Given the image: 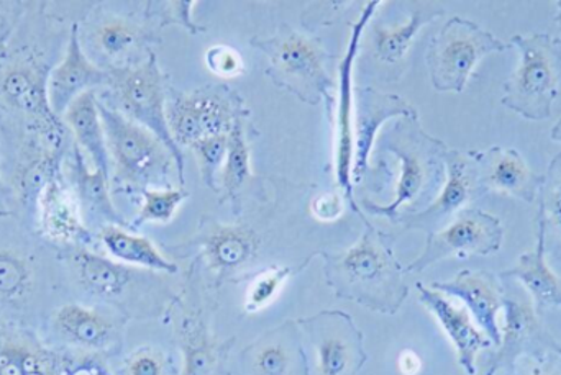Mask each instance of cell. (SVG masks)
Listing matches in <instances>:
<instances>
[{
	"label": "cell",
	"mask_w": 561,
	"mask_h": 375,
	"mask_svg": "<svg viewBox=\"0 0 561 375\" xmlns=\"http://www.w3.org/2000/svg\"><path fill=\"white\" fill-rule=\"evenodd\" d=\"M243 360L252 375H309V364L293 321L263 335L247 348Z\"/></svg>",
	"instance_id": "603a6c76"
},
{
	"label": "cell",
	"mask_w": 561,
	"mask_h": 375,
	"mask_svg": "<svg viewBox=\"0 0 561 375\" xmlns=\"http://www.w3.org/2000/svg\"><path fill=\"white\" fill-rule=\"evenodd\" d=\"M2 92L10 104L39 120L55 118L48 104L46 89L28 69H10L2 79ZM58 118V117H56Z\"/></svg>",
	"instance_id": "4dcf8cb0"
},
{
	"label": "cell",
	"mask_w": 561,
	"mask_h": 375,
	"mask_svg": "<svg viewBox=\"0 0 561 375\" xmlns=\"http://www.w3.org/2000/svg\"><path fill=\"white\" fill-rule=\"evenodd\" d=\"M419 301L437 318L442 330L457 351L458 364L467 375H477V358L490 348L491 340L478 328L467 307L455 304L454 298L417 282Z\"/></svg>",
	"instance_id": "e0dca14e"
},
{
	"label": "cell",
	"mask_w": 561,
	"mask_h": 375,
	"mask_svg": "<svg viewBox=\"0 0 561 375\" xmlns=\"http://www.w3.org/2000/svg\"><path fill=\"white\" fill-rule=\"evenodd\" d=\"M503 281L504 327L496 356L490 361L486 375H517V364L527 358H540L561 351V344L543 327L536 305L514 281Z\"/></svg>",
	"instance_id": "9c48e42d"
},
{
	"label": "cell",
	"mask_w": 561,
	"mask_h": 375,
	"mask_svg": "<svg viewBox=\"0 0 561 375\" xmlns=\"http://www.w3.org/2000/svg\"><path fill=\"white\" fill-rule=\"evenodd\" d=\"M445 9L435 2H412L404 19L391 23H376L369 35V52L379 65L398 68L402 65L415 36L427 23L440 19Z\"/></svg>",
	"instance_id": "ffe728a7"
},
{
	"label": "cell",
	"mask_w": 561,
	"mask_h": 375,
	"mask_svg": "<svg viewBox=\"0 0 561 375\" xmlns=\"http://www.w3.org/2000/svg\"><path fill=\"white\" fill-rule=\"evenodd\" d=\"M556 22H557V25H559L560 33H561V0H560V2H557Z\"/></svg>",
	"instance_id": "7dc6e473"
},
{
	"label": "cell",
	"mask_w": 561,
	"mask_h": 375,
	"mask_svg": "<svg viewBox=\"0 0 561 375\" xmlns=\"http://www.w3.org/2000/svg\"><path fill=\"white\" fill-rule=\"evenodd\" d=\"M194 153L199 160L201 176L207 186L216 190L214 184L217 183V174L220 167L226 163L227 150H229V134H217V137H207L194 143Z\"/></svg>",
	"instance_id": "8d00e7d4"
},
{
	"label": "cell",
	"mask_w": 561,
	"mask_h": 375,
	"mask_svg": "<svg viewBox=\"0 0 561 375\" xmlns=\"http://www.w3.org/2000/svg\"><path fill=\"white\" fill-rule=\"evenodd\" d=\"M252 177V163H250V148L247 143L245 128H243V114L233 121L229 133V150L226 163L220 169V187L224 196L236 197Z\"/></svg>",
	"instance_id": "d6a6232c"
},
{
	"label": "cell",
	"mask_w": 561,
	"mask_h": 375,
	"mask_svg": "<svg viewBox=\"0 0 561 375\" xmlns=\"http://www.w3.org/2000/svg\"><path fill=\"white\" fill-rule=\"evenodd\" d=\"M546 225L537 216V246L524 253L513 269L500 274L504 281H517L533 298L536 310L561 307V276L547 262Z\"/></svg>",
	"instance_id": "484cf974"
},
{
	"label": "cell",
	"mask_w": 561,
	"mask_h": 375,
	"mask_svg": "<svg viewBox=\"0 0 561 375\" xmlns=\"http://www.w3.org/2000/svg\"><path fill=\"white\" fill-rule=\"evenodd\" d=\"M108 161L118 186L130 192L171 189L176 160L167 144L117 108L99 102Z\"/></svg>",
	"instance_id": "3957f363"
},
{
	"label": "cell",
	"mask_w": 561,
	"mask_h": 375,
	"mask_svg": "<svg viewBox=\"0 0 561 375\" xmlns=\"http://www.w3.org/2000/svg\"><path fill=\"white\" fill-rule=\"evenodd\" d=\"M523 375H561V351L540 358H527L524 360Z\"/></svg>",
	"instance_id": "7bdbcfd3"
},
{
	"label": "cell",
	"mask_w": 561,
	"mask_h": 375,
	"mask_svg": "<svg viewBox=\"0 0 561 375\" xmlns=\"http://www.w3.org/2000/svg\"><path fill=\"white\" fill-rule=\"evenodd\" d=\"M62 121L75 134L79 150L91 157L94 169L111 176V161L95 92L88 91L79 95L62 115Z\"/></svg>",
	"instance_id": "83f0119b"
},
{
	"label": "cell",
	"mask_w": 561,
	"mask_h": 375,
	"mask_svg": "<svg viewBox=\"0 0 561 375\" xmlns=\"http://www.w3.org/2000/svg\"><path fill=\"white\" fill-rule=\"evenodd\" d=\"M206 65L210 72L222 79L237 78L245 71L242 55L229 45H216L207 49Z\"/></svg>",
	"instance_id": "f35d334b"
},
{
	"label": "cell",
	"mask_w": 561,
	"mask_h": 375,
	"mask_svg": "<svg viewBox=\"0 0 561 375\" xmlns=\"http://www.w3.org/2000/svg\"><path fill=\"white\" fill-rule=\"evenodd\" d=\"M550 138L561 144V117L557 120V124L553 125L552 131H550Z\"/></svg>",
	"instance_id": "bcb514c9"
},
{
	"label": "cell",
	"mask_w": 561,
	"mask_h": 375,
	"mask_svg": "<svg viewBox=\"0 0 561 375\" xmlns=\"http://www.w3.org/2000/svg\"><path fill=\"white\" fill-rule=\"evenodd\" d=\"M72 183H75L76 203L81 212L82 222L98 223L104 226H127L124 216L115 209L111 197V176L98 169H89L84 153L78 144L72 148ZM88 226V225H85Z\"/></svg>",
	"instance_id": "d4e9b609"
},
{
	"label": "cell",
	"mask_w": 561,
	"mask_h": 375,
	"mask_svg": "<svg viewBox=\"0 0 561 375\" xmlns=\"http://www.w3.org/2000/svg\"><path fill=\"white\" fill-rule=\"evenodd\" d=\"M381 2L366 3L359 19L353 23L348 48L339 66V92H336L335 108V176L336 184L343 192V199L348 202L353 212L363 216L355 196H353V69L355 59L362 48L363 35L369 20L376 15Z\"/></svg>",
	"instance_id": "4fadbf2b"
},
{
	"label": "cell",
	"mask_w": 561,
	"mask_h": 375,
	"mask_svg": "<svg viewBox=\"0 0 561 375\" xmlns=\"http://www.w3.org/2000/svg\"><path fill=\"white\" fill-rule=\"evenodd\" d=\"M196 2H164L157 3V15L161 16L160 25H176L183 26L190 33L206 32L204 26L197 25L193 19V9Z\"/></svg>",
	"instance_id": "ab89813d"
},
{
	"label": "cell",
	"mask_w": 561,
	"mask_h": 375,
	"mask_svg": "<svg viewBox=\"0 0 561 375\" xmlns=\"http://www.w3.org/2000/svg\"><path fill=\"white\" fill-rule=\"evenodd\" d=\"M39 228L46 238L62 245L92 242V233L82 222L76 199L69 196L61 176L56 173L38 197Z\"/></svg>",
	"instance_id": "cb8c5ba5"
},
{
	"label": "cell",
	"mask_w": 561,
	"mask_h": 375,
	"mask_svg": "<svg viewBox=\"0 0 561 375\" xmlns=\"http://www.w3.org/2000/svg\"><path fill=\"white\" fill-rule=\"evenodd\" d=\"M99 238L108 255L122 265L168 276L178 274L180 271L176 262L164 258L150 239L128 233L124 226H104L99 230Z\"/></svg>",
	"instance_id": "f1b7e54d"
},
{
	"label": "cell",
	"mask_w": 561,
	"mask_h": 375,
	"mask_svg": "<svg viewBox=\"0 0 561 375\" xmlns=\"http://www.w3.org/2000/svg\"><path fill=\"white\" fill-rule=\"evenodd\" d=\"M69 265L78 278L79 285L88 294L115 304L124 301L138 285L147 288L153 285L151 282L160 281V278L150 274V271L112 261L81 246L69 255Z\"/></svg>",
	"instance_id": "9a60e30c"
},
{
	"label": "cell",
	"mask_w": 561,
	"mask_h": 375,
	"mask_svg": "<svg viewBox=\"0 0 561 375\" xmlns=\"http://www.w3.org/2000/svg\"><path fill=\"white\" fill-rule=\"evenodd\" d=\"M539 219L546 225V239H550L552 256L561 265V153L549 166V173L543 177L540 189Z\"/></svg>",
	"instance_id": "1f68e13d"
},
{
	"label": "cell",
	"mask_w": 561,
	"mask_h": 375,
	"mask_svg": "<svg viewBox=\"0 0 561 375\" xmlns=\"http://www.w3.org/2000/svg\"><path fill=\"white\" fill-rule=\"evenodd\" d=\"M510 48L473 20L451 16L428 42L425 61L432 85L438 92L461 94L481 59Z\"/></svg>",
	"instance_id": "8992f818"
},
{
	"label": "cell",
	"mask_w": 561,
	"mask_h": 375,
	"mask_svg": "<svg viewBox=\"0 0 561 375\" xmlns=\"http://www.w3.org/2000/svg\"><path fill=\"white\" fill-rule=\"evenodd\" d=\"M484 190L481 183L480 166L473 151L448 148L445 153V183L431 206L417 213L399 216L398 222L408 230L437 232L451 222L455 216L470 209L474 200L480 199Z\"/></svg>",
	"instance_id": "7c38bea8"
},
{
	"label": "cell",
	"mask_w": 561,
	"mask_h": 375,
	"mask_svg": "<svg viewBox=\"0 0 561 375\" xmlns=\"http://www.w3.org/2000/svg\"><path fill=\"white\" fill-rule=\"evenodd\" d=\"M381 150L394 154L399 161L394 199L388 206L365 202V210L373 215L398 220L431 206L445 183L447 144L425 133L417 115L401 118L385 130Z\"/></svg>",
	"instance_id": "7a4b0ae2"
},
{
	"label": "cell",
	"mask_w": 561,
	"mask_h": 375,
	"mask_svg": "<svg viewBox=\"0 0 561 375\" xmlns=\"http://www.w3.org/2000/svg\"><path fill=\"white\" fill-rule=\"evenodd\" d=\"M111 74L85 56L79 39L78 25H72L65 58L53 69L46 84L49 108L55 117H62L69 105L98 85L108 84Z\"/></svg>",
	"instance_id": "ac0fdd59"
},
{
	"label": "cell",
	"mask_w": 561,
	"mask_h": 375,
	"mask_svg": "<svg viewBox=\"0 0 561 375\" xmlns=\"http://www.w3.org/2000/svg\"><path fill=\"white\" fill-rule=\"evenodd\" d=\"M190 197L184 189H150L141 194L140 212L134 220V228H140L145 223H170L181 203Z\"/></svg>",
	"instance_id": "e575fe53"
},
{
	"label": "cell",
	"mask_w": 561,
	"mask_h": 375,
	"mask_svg": "<svg viewBox=\"0 0 561 375\" xmlns=\"http://www.w3.org/2000/svg\"><path fill=\"white\" fill-rule=\"evenodd\" d=\"M65 375H112L107 367L95 360V358H84V360L75 361L65 370Z\"/></svg>",
	"instance_id": "ee69618b"
},
{
	"label": "cell",
	"mask_w": 561,
	"mask_h": 375,
	"mask_svg": "<svg viewBox=\"0 0 561 375\" xmlns=\"http://www.w3.org/2000/svg\"><path fill=\"white\" fill-rule=\"evenodd\" d=\"M510 45L520 61L503 84L501 104L526 120H547L561 89V38L527 33L513 36Z\"/></svg>",
	"instance_id": "277c9868"
},
{
	"label": "cell",
	"mask_w": 561,
	"mask_h": 375,
	"mask_svg": "<svg viewBox=\"0 0 561 375\" xmlns=\"http://www.w3.org/2000/svg\"><path fill=\"white\" fill-rule=\"evenodd\" d=\"M53 327L59 337L75 347L89 351H105L118 338L117 325L94 308L68 304L53 315Z\"/></svg>",
	"instance_id": "4316f807"
},
{
	"label": "cell",
	"mask_w": 561,
	"mask_h": 375,
	"mask_svg": "<svg viewBox=\"0 0 561 375\" xmlns=\"http://www.w3.org/2000/svg\"><path fill=\"white\" fill-rule=\"evenodd\" d=\"M178 335H180L181 350H183L181 375L219 374L224 358L227 351H230L233 341L219 343L210 335L203 317V308L181 302Z\"/></svg>",
	"instance_id": "7402d4cb"
},
{
	"label": "cell",
	"mask_w": 561,
	"mask_h": 375,
	"mask_svg": "<svg viewBox=\"0 0 561 375\" xmlns=\"http://www.w3.org/2000/svg\"><path fill=\"white\" fill-rule=\"evenodd\" d=\"M252 46L262 49L268 58L266 75L279 89L297 95L309 105L325 104L332 107L335 84L327 72L330 55L319 38H310L283 25L268 38H253Z\"/></svg>",
	"instance_id": "5b68a950"
},
{
	"label": "cell",
	"mask_w": 561,
	"mask_h": 375,
	"mask_svg": "<svg viewBox=\"0 0 561 375\" xmlns=\"http://www.w3.org/2000/svg\"><path fill=\"white\" fill-rule=\"evenodd\" d=\"M7 216H10V212H7V210L0 209V220L7 219Z\"/></svg>",
	"instance_id": "c3c4849f"
},
{
	"label": "cell",
	"mask_w": 561,
	"mask_h": 375,
	"mask_svg": "<svg viewBox=\"0 0 561 375\" xmlns=\"http://www.w3.org/2000/svg\"><path fill=\"white\" fill-rule=\"evenodd\" d=\"M500 276L490 271L458 272L451 281L434 282L435 291L458 298L473 317L474 324L490 338L494 347L501 344L500 312L503 310L504 288Z\"/></svg>",
	"instance_id": "2e32d148"
},
{
	"label": "cell",
	"mask_w": 561,
	"mask_h": 375,
	"mask_svg": "<svg viewBox=\"0 0 561 375\" xmlns=\"http://www.w3.org/2000/svg\"><path fill=\"white\" fill-rule=\"evenodd\" d=\"M503 242V222L491 213L470 207L444 228L428 233L424 251L404 271L405 274L422 272L447 258L494 255Z\"/></svg>",
	"instance_id": "30bf717a"
},
{
	"label": "cell",
	"mask_w": 561,
	"mask_h": 375,
	"mask_svg": "<svg viewBox=\"0 0 561 375\" xmlns=\"http://www.w3.org/2000/svg\"><path fill=\"white\" fill-rule=\"evenodd\" d=\"M296 325L316 354L309 375H358L365 366L363 333L350 315L325 310Z\"/></svg>",
	"instance_id": "8fae6325"
},
{
	"label": "cell",
	"mask_w": 561,
	"mask_h": 375,
	"mask_svg": "<svg viewBox=\"0 0 561 375\" xmlns=\"http://www.w3.org/2000/svg\"><path fill=\"white\" fill-rule=\"evenodd\" d=\"M23 348L25 341L13 340L9 335H0V375H25Z\"/></svg>",
	"instance_id": "60d3db41"
},
{
	"label": "cell",
	"mask_w": 561,
	"mask_h": 375,
	"mask_svg": "<svg viewBox=\"0 0 561 375\" xmlns=\"http://www.w3.org/2000/svg\"><path fill=\"white\" fill-rule=\"evenodd\" d=\"M405 117H417V110L399 95L373 87H362L353 94V187L368 173L369 157L382 125L391 118Z\"/></svg>",
	"instance_id": "5bb4252c"
},
{
	"label": "cell",
	"mask_w": 561,
	"mask_h": 375,
	"mask_svg": "<svg viewBox=\"0 0 561 375\" xmlns=\"http://www.w3.org/2000/svg\"><path fill=\"white\" fill-rule=\"evenodd\" d=\"M474 154L486 192L516 197L527 203L539 200L543 177L537 176L530 169L519 151L514 148L491 147L484 151L474 150Z\"/></svg>",
	"instance_id": "d6986e66"
},
{
	"label": "cell",
	"mask_w": 561,
	"mask_h": 375,
	"mask_svg": "<svg viewBox=\"0 0 561 375\" xmlns=\"http://www.w3.org/2000/svg\"><path fill=\"white\" fill-rule=\"evenodd\" d=\"M365 232L352 248L319 253L325 282L336 297L355 302L378 314L394 315L404 304L409 288L394 253V238L365 220Z\"/></svg>",
	"instance_id": "6da1fadb"
},
{
	"label": "cell",
	"mask_w": 561,
	"mask_h": 375,
	"mask_svg": "<svg viewBox=\"0 0 561 375\" xmlns=\"http://www.w3.org/2000/svg\"><path fill=\"white\" fill-rule=\"evenodd\" d=\"M422 361L414 351L405 350L402 351L399 356V371L404 375H415L421 371Z\"/></svg>",
	"instance_id": "f6af8a7d"
},
{
	"label": "cell",
	"mask_w": 561,
	"mask_h": 375,
	"mask_svg": "<svg viewBox=\"0 0 561 375\" xmlns=\"http://www.w3.org/2000/svg\"><path fill=\"white\" fill-rule=\"evenodd\" d=\"M242 114V98L226 85L171 91L167 104L168 127L180 148H191L203 138L229 134Z\"/></svg>",
	"instance_id": "ba28073f"
},
{
	"label": "cell",
	"mask_w": 561,
	"mask_h": 375,
	"mask_svg": "<svg viewBox=\"0 0 561 375\" xmlns=\"http://www.w3.org/2000/svg\"><path fill=\"white\" fill-rule=\"evenodd\" d=\"M170 361L158 348H138L125 360L124 375H167Z\"/></svg>",
	"instance_id": "74e56055"
},
{
	"label": "cell",
	"mask_w": 561,
	"mask_h": 375,
	"mask_svg": "<svg viewBox=\"0 0 561 375\" xmlns=\"http://www.w3.org/2000/svg\"><path fill=\"white\" fill-rule=\"evenodd\" d=\"M0 189H2V186H0Z\"/></svg>",
	"instance_id": "681fc988"
},
{
	"label": "cell",
	"mask_w": 561,
	"mask_h": 375,
	"mask_svg": "<svg viewBox=\"0 0 561 375\" xmlns=\"http://www.w3.org/2000/svg\"><path fill=\"white\" fill-rule=\"evenodd\" d=\"M108 74H111L108 85L114 91L115 101L121 107L117 110L135 124L157 134L167 144L176 160L178 179L181 186H184V154L168 127L167 92H164L163 72L158 66L157 56L150 52L138 65L114 68L108 71Z\"/></svg>",
	"instance_id": "52a82bcc"
},
{
	"label": "cell",
	"mask_w": 561,
	"mask_h": 375,
	"mask_svg": "<svg viewBox=\"0 0 561 375\" xmlns=\"http://www.w3.org/2000/svg\"><path fill=\"white\" fill-rule=\"evenodd\" d=\"M33 269L22 255L0 249V298L20 302L32 289Z\"/></svg>",
	"instance_id": "836d02e7"
},
{
	"label": "cell",
	"mask_w": 561,
	"mask_h": 375,
	"mask_svg": "<svg viewBox=\"0 0 561 375\" xmlns=\"http://www.w3.org/2000/svg\"><path fill=\"white\" fill-rule=\"evenodd\" d=\"M99 51L108 59L128 58L150 38V33L134 20L125 16H104L92 30Z\"/></svg>",
	"instance_id": "f546056e"
},
{
	"label": "cell",
	"mask_w": 561,
	"mask_h": 375,
	"mask_svg": "<svg viewBox=\"0 0 561 375\" xmlns=\"http://www.w3.org/2000/svg\"><path fill=\"white\" fill-rule=\"evenodd\" d=\"M343 206H345V199L336 196V194H323V196L316 197L312 200L313 216L320 222L330 223L335 222L343 213Z\"/></svg>",
	"instance_id": "b9f144b4"
},
{
	"label": "cell",
	"mask_w": 561,
	"mask_h": 375,
	"mask_svg": "<svg viewBox=\"0 0 561 375\" xmlns=\"http://www.w3.org/2000/svg\"><path fill=\"white\" fill-rule=\"evenodd\" d=\"M294 269L289 266H273V268L265 269L259 272L253 278L245 297V312L247 314H259L265 310L268 305L278 297L279 292L283 291L284 284L293 278Z\"/></svg>",
	"instance_id": "d590c367"
},
{
	"label": "cell",
	"mask_w": 561,
	"mask_h": 375,
	"mask_svg": "<svg viewBox=\"0 0 561 375\" xmlns=\"http://www.w3.org/2000/svg\"><path fill=\"white\" fill-rule=\"evenodd\" d=\"M203 258L219 279L245 268L259 251V236L249 226L213 222L204 226L199 242Z\"/></svg>",
	"instance_id": "44dd1931"
}]
</instances>
